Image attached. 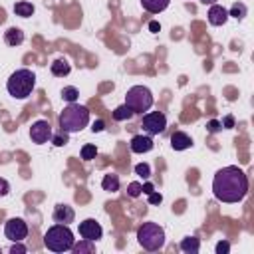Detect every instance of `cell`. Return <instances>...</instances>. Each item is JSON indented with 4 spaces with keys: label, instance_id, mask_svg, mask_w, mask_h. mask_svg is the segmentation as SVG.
<instances>
[{
    "label": "cell",
    "instance_id": "d6986e66",
    "mask_svg": "<svg viewBox=\"0 0 254 254\" xmlns=\"http://www.w3.org/2000/svg\"><path fill=\"white\" fill-rule=\"evenodd\" d=\"M71 252L73 254H93L95 252V244H93V240H81V242H73V246H71Z\"/></svg>",
    "mask_w": 254,
    "mask_h": 254
},
{
    "label": "cell",
    "instance_id": "4316f807",
    "mask_svg": "<svg viewBox=\"0 0 254 254\" xmlns=\"http://www.w3.org/2000/svg\"><path fill=\"white\" fill-rule=\"evenodd\" d=\"M127 194H129V196H133V198L141 196V194H143L141 183H129V187H127Z\"/></svg>",
    "mask_w": 254,
    "mask_h": 254
},
{
    "label": "cell",
    "instance_id": "ba28073f",
    "mask_svg": "<svg viewBox=\"0 0 254 254\" xmlns=\"http://www.w3.org/2000/svg\"><path fill=\"white\" fill-rule=\"evenodd\" d=\"M4 234L12 242H22L28 236V224L22 218H16V216L8 218L6 224H4Z\"/></svg>",
    "mask_w": 254,
    "mask_h": 254
},
{
    "label": "cell",
    "instance_id": "ac0fdd59",
    "mask_svg": "<svg viewBox=\"0 0 254 254\" xmlns=\"http://www.w3.org/2000/svg\"><path fill=\"white\" fill-rule=\"evenodd\" d=\"M181 250L187 252V254H196V252L200 250V242H198V238H194V236H187V238H183V240H181Z\"/></svg>",
    "mask_w": 254,
    "mask_h": 254
},
{
    "label": "cell",
    "instance_id": "5b68a950",
    "mask_svg": "<svg viewBox=\"0 0 254 254\" xmlns=\"http://www.w3.org/2000/svg\"><path fill=\"white\" fill-rule=\"evenodd\" d=\"M137 242L149 252L161 250L165 246V230H163V226H159L157 222H143L139 226V230H137Z\"/></svg>",
    "mask_w": 254,
    "mask_h": 254
},
{
    "label": "cell",
    "instance_id": "74e56055",
    "mask_svg": "<svg viewBox=\"0 0 254 254\" xmlns=\"http://www.w3.org/2000/svg\"><path fill=\"white\" fill-rule=\"evenodd\" d=\"M202 4H216V0H200Z\"/></svg>",
    "mask_w": 254,
    "mask_h": 254
},
{
    "label": "cell",
    "instance_id": "f546056e",
    "mask_svg": "<svg viewBox=\"0 0 254 254\" xmlns=\"http://www.w3.org/2000/svg\"><path fill=\"white\" fill-rule=\"evenodd\" d=\"M26 252H28V248L24 244H20V242H14L12 248H10V254H26Z\"/></svg>",
    "mask_w": 254,
    "mask_h": 254
},
{
    "label": "cell",
    "instance_id": "8fae6325",
    "mask_svg": "<svg viewBox=\"0 0 254 254\" xmlns=\"http://www.w3.org/2000/svg\"><path fill=\"white\" fill-rule=\"evenodd\" d=\"M206 16H208V22H210L212 26H224L226 20H228V10L222 8L220 4H210Z\"/></svg>",
    "mask_w": 254,
    "mask_h": 254
},
{
    "label": "cell",
    "instance_id": "30bf717a",
    "mask_svg": "<svg viewBox=\"0 0 254 254\" xmlns=\"http://www.w3.org/2000/svg\"><path fill=\"white\" fill-rule=\"evenodd\" d=\"M79 234H81V238L95 242V240L101 238L103 228H101V224H99L95 218H85L83 222H79Z\"/></svg>",
    "mask_w": 254,
    "mask_h": 254
},
{
    "label": "cell",
    "instance_id": "52a82bcc",
    "mask_svg": "<svg viewBox=\"0 0 254 254\" xmlns=\"http://www.w3.org/2000/svg\"><path fill=\"white\" fill-rule=\"evenodd\" d=\"M141 127L147 135H159L167 129V117L163 111H151V113H145L143 115V121H141Z\"/></svg>",
    "mask_w": 254,
    "mask_h": 254
},
{
    "label": "cell",
    "instance_id": "cb8c5ba5",
    "mask_svg": "<svg viewBox=\"0 0 254 254\" xmlns=\"http://www.w3.org/2000/svg\"><path fill=\"white\" fill-rule=\"evenodd\" d=\"M62 97H64V101H67V103H75L77 97H79V91L69 85V87H64V89H62Z\"/></svg>",
    "mask_w": 254,
    "mask_h": 254
},
{
    "label": "cell",
    "instance_id": "44dd1931",
    "mask_svg": "<svg viewBox=\"0 0 254 254\" xmlns=\"http://www.w3.org/2000/svg\"><path fill=\"white\" fill-rule=\"evenodd\" d=\"M133 115H135V113H133V111H131V107H129V105H125V103L113 109V119H115V121H127V119H131Z\"/></svg>",
    "mask_w": 254,
    "mask_h": 254
},
{
    "label": "cell",
    "instance_id": "8d00e7d4",
    "mask_svg": "<svg viewBox=\"0 0 254 254\" xmlns=\"http://www.w3.org/2000/svg\"><path fill=\"white\" fill-rule=\"evenodd\" d=\"M159 28H161L159 22H151V24H149V30H151V32H159Z\"/></svg>",
    "mask_w": 254,
    "mask_h": 254
},
{
    "label": "cell",
    "instance_id": "277c9868",
    "mask_svg": "<svg viewBox=\"0 0 254 254\" xmlns=\"http://www.w3.org/2000/svg\"><path fill=\"white\" fill-rule=\"evenodd\" d=\"M73 242L75 238H73V232L67 228V224H54L44 234V244L52 252H67L71 250Z\"/></svg>",
    "mask_w": 254,
    "mask_h": 254
},
{
    "label": "cell",
    "instance_id": "7402d4cb",
    "mask_svg": "<svg viewBox=\"0 0 254 254\" xmlns=\"http://www.w3.org/2000/svg\"><path fill=\"white\" fill-rule=\"evenodd\" d=\"M14 12H16L18 16H22V18H28V16L34 14V6H32L30 2H16V4H14Z\"/></svg>",
    "mask_w": 254,
    "mask_h": 254
},
{
    "label": "cell",
    "instance_id": "4dcf8cb0",
    "mask_svg": "<svg viewBox=\"0 0 254 254\" xmlns=\"http://www.w3.org/2000/svg\"><path fill=\"white\" fill-rule=\"evenodd\" d=\"M228 250H230V244L226 240H220L216 244V254H228Z\"/></svg>",
    "mask_w": 254,
    "mask_h": 254
},
{
    "label": "cell",
    "instance_id": "83f0119b",
    "mask_svg": "<svg viewBox=\"0 0 254 254\" xmlns=\"http://www.w3.org/2000/svg\"><path fill=\"white\" fill-rule=\"evenodd\" d=\"M52 141H54V145L56 147H64L65 143H67V133H60V135H52Z\"/></svg>",
    "mask_w": 254,
    "mask_h": 254
},
{
    "label": "cell",
    "instance_id": "836d02e7",
    "mask_svg": "<svg viewBox=\"0 0 254 254\" xmlns=\"http://www.w3.org/2000/svg\"><path fill=\"white\" fill-rule=\"evenodd\" d=\"M103 129H105V123H103L101 119L93 121V127H91V131H93V133H99V131H103Z\"/></svg>",
    "mask_w": 254,
    "mask_h": 254
},
{
    "label": "cell",
    "instance_id": "f1b7e54d",
    "mask_svg": "<svg viewBox=\"0 0 254 254\" xmlns=\"http://www.w3.org/2000/svg\"><path fill=\"white\" fill-rule=\"evenodd\" d=\"M220 129H222V123L216 121V119H210V121L206 123V131H208V133H218Z\"/></svg>",
    "mask_w": 254,
    "mask_h": 254
},
{
    "label": "cell",
    "instance_id": "1f68e13d",
    "mask_svg": "<svg viewBox=\"0 0 254 254\" xmlns=\"http://www.w3.org/2000/svg\"><path fill=\"white\" fill-rule=\"evenodd\" d=\"M149 196V204H161V200H163V196H161V192H149L147 194Z\"/></svg>",
    "mask_w": 254,
    "mask_h": 254
},
{
    "label": "cell",
    "instance_id": "484cf974",
    "mask_svg": "<svg viewBox=\"0 0 254 254\" xmlns=\"http://www.w3.org/2000/svg\"><path fill=\"white\" fill-rule=\"evenodd\" d=\"M135 175H139L143 179H149L151 177V167L147 163H137L135 165Z\"/></svg>",
    "mask_w": 254,
    "mask_h": 254
},
{
    "label": "cell",
    "instance_id": "d6a6232c",
    "mask_svg": "<svg viewBox=\"0 0 254 254\" xmlns=\"http://www.w3.org/2000/svg\"><path fill=\"white\" fill-rule=\"evenodd\" d=\"M8 192H10V183L0 177V196H6Z\"/></svg>",
    "mask_w": 254,
    "mask_h": 254
},
{
    "label": "cell",
    "instance_id": "8992f818",
    "mask_svg": "<svg viewBox=\"0 0 254 254\" xmlns=\"http://www.w3.org/2000/svg\"><path fill=\"white\" fill-rule=\"evenodd\" d=\"M125 105H129L133 113L149 111L151 105H153V93H151V89L145 87V85H133V87H129L127 93H125Z\"/></svg>",
    "mask_w": 254,
    "mask_h": 254
},
{
    "label": "cell",
    "instance_id": "2e32d148",
    "mask_svg": "<svg viewBox=\"0 0 254 254\" xmlns=\"http://www.w3.org/2000/svg\"><path fill=\"white\" fill-rule=\"evenodd\" d=\"M4 42L8 46H20L24 42V32L20 28H8L4 32Z\"/></svg>",
    "mask_w": 254,
    "mask_h": 254
},
{
    "label": "cell",
    "instance_id": "e575fe53",
    "mask_svg": "<svg viewBox=\"0 0 254 254\" xmlns=\"http://www.w3.org/2000/svg\"><path fill=\"white\" fill-rule=\"evenodd\" d=\"M222 127H226V129L234 127V117H232V115H226V117H224V121H222Z\"/></svg>",
    "mask_w": 254,
    "mask_h": 254
},
{
    "label": "cell",
    "instance_id": "4fadbf2b",
    "mask_svg": "<svg viewBox=\"0 0 254 254\" xmlns=\"http://www.w3.org/2000/svg\"><path fill=\"white\" fill-rule=\"evenodd\" d=\"M151 149H153L151 135H135L131 139V151L133 153H149Z\"/></svg>",
    "mask_w": 254,
    "mask_h": 254
},
{
    "label": "cell",
    "instance_id": "9c48e42d",
    "mask_svg": "<svg viewBox=\"0 0 254 254\" xmlns=\"http://www.w3.org/2000/svg\"><path fill=\"white\" fill-rule=\"evenodd\" d=\"M52 125L46 121V119H40V121H36L32 127H30V139L34 141V143H38V145H44V143H48L50 139H52Z\"/></svg>",
    "mask_w": 254,
    "mask_h": 254
},
{
    "label": "cell",
    "instance_id": "e0dca14e",
    "mask_svg": "<svg viewBox=\"0 0 254 254\" xmlns=\"http://www.w3.org/2000/svg\"><path fill=\"white\" fill-rule=\"evenodd\" d=\"M169 2H171V0H141V6H143L147 12H151V14H159V12L167 10Z\"/></svg>",
    "mask_w": 254,
    "mask_h": 254
},
{
    "label": "cell",
    "instance_id": "7a4b0ae2",
    "mask_svg": "<svg viewBox=\"0 0 254 254\" xmlns=\"http://www.w3.org/2000/svg\"><path fill=\"white\" fill-rule=\"evenodd\" d=\"M89 123V109L79 103H69L60 115V127L64 133H77Z\"/></svg>",
    "mask_w": 254,
    "mask_h": 254
},
{
    "label": "cell",
    "instance_id": "3957f363",
    "mask_svg": "<svg viewBox=\"0 0 254 254\" xmlns=\"http://www.w3.org/2000/svg\"><path fill=\"white\" fill-rule=\"evenodd\" d=\"M36 87V73L32 69H16L8 81H6V89L14 99H26Z\"/></svg>",
    "mask_w": 254,
    "mask_h": 254
},
{
    "label": "cell",
    "instance_id": "6da1fadb",
    "mask_svg": "<svg viewBox=\"0 0 254 254\" xmlns=\"http://www.w3.org/2000/svg\"><path fill=\"white\" fill-rule=\"evenodd\" d=\"M248 192V177L242 169L230 165L216 171L212 179V194L220 202H240Z\"/></svg>",
    "mask_w": 254,
    "mask_h": 254
},
{
    "label": "cell",
    "instance_id": "d4e9b609",
    "mask_svg": "<svg viewBox=\"0 0 254 254\" xmlns=\"http://www.w3.org/2000/svg\"><path fill=\"white\" fill-rule=\"evenodd\" d=\"M95 155H97V147L95 145H83L81 147V159L83 161H91V159H95Z\"/></svg>",
    "mask_w": 254,
    "mask_h": 254
},
{
    "label": "cell",
    "instance_id": "d590c367",
    "mask_svg": "<svg viewBox=\"0 0 254 254\" xmlns=\"http://www.w3.org/2000/svg\"><path fill=\"white\" fill-rule=\"evenodd\" d=\"M141 189H143V192H145V194H149V192H153V190H155V187H153L151 183H145V185H141Z\"/></svg>",
    "mask_w": 254,
    "mask_h": 254
},
{
    "label": "cell",
    "instance_id": "7c38bea8",
    "mask_svg": "<svg viewBox=\"0 0 254 254\" xmlns=\"http://www.w3.org/2000/svg\"><path fill=\"white\" fill-rule=\"evenodd\" d=\"M73 218H75V212L69 204H58L54 208V220L58 224H69V222H73Z\"/></svg>",
    "mask_w": 254,
    "mask_h": 254
},
{
    "label": "cell",
    "instance_id": "9a60e30c",
    "mask_svg": "<svg viewBox=\"0 0 254 254\" xmlns=\"http://www.w3.org/2000/svg\"><path fill=\"white\" fill-rule=\"evenodd\" d=\"M50 69H52V73H54L56 77H65V75L71 71V65H69V62H67L65 58H58V60L52 62Z\"/></svg>",
    "mask_w": 254,
    "mask_h": 254
},
{
    "label": "cell",
    "instance_id": "ffe728a7",
    "mask_svg": "<svg viewBox=\"0 0 254 254\" xmlns=\"http://www.w3.org/2000/svg\"><path fill=\"white\" fill-rule=\"evenodd\" d=\"M101 189L107 190V192H115V190H119V177L113 175V173L105 175L103 181H101Z\"/></svg>",
    "mask_w": 254,
    "mask_h": 254
},
{
    "label": "cell",
    "instance_id": "603a6c76",
    "mask_svg": "<svg viewBox=\"0 0 254 254\" xmlns=\"http://www.w3.org/2000/svg\"><path fill=\"white\" fill-rule=\"evenodd\" d=\"M246 6L242 4V2H236V4H232V8L228 10V16H232V18H236V20H242L244 16H246Z\"/></svg>",
    "mask_w": 254,
    "mask_h": 254
},
{
    "label": "cell",
    "instance_id": "5bb4252c",
    "mask_svg": "<svg viewBox=\"0 0 254 254\" xmlns=\"http://www.w3.org/2000/svg\"><path fill=\"white\" fill-rule=\"evenodd\" d=\"M190 145H192V139H190L187 133L175 131V133L171 135V147H173L175 151H185V149H189Z\"/></svg>",
    "mask_w": 254,
    "mask_h": 254
}]
</instances>
